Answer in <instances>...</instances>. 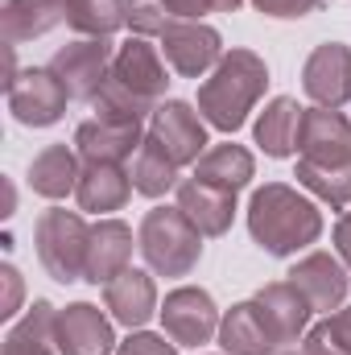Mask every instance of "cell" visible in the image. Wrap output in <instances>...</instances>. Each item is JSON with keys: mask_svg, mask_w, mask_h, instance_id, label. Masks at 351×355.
Listing matches in <instances>:
<instances>
[{"mask_svg": "<svg viewBox=\"0 0 351 355\" xmlns=\"http://www.w3.org/2000/svg\"><path fill=\"white\" fill-rule=\"evenodd\" d=\"M302 87L318 107H343L351 99V50L343 42H323L302 67Z\"/></svg>", "mask_w": 351, "mask_h": 355, "instance_id": "4fadbf2b", "label": "cell"}, {"mask_svg": "<svg viewBox=\"0 0 351 355\" xmlns=\"http://www.w3.org/2000/svg\"><path fill=\"white\" fill-rule=\"evenodd\" d=\"M257 8H261L264 17H281V21H289V17H306V12H314L323 0H252Z\"/></svg>", "mask_w": 351, "mask_h": 355, "instance_id": "836d02e7", "label": "cell"}, {"mask_svg": "<svg viewBox=\"0 0 351 355\" xmlns=\"http://www.w3.org/2000/svg\"><path fill=\"white\" fill-rule=\"evenodd\" d=\"M162 58L174 67L182 79H198L207 75L211 67H219L223 58V42L211 25H198V21H170L162 29Z\"/></svg>", "mask_w": 351, "mask_h": 355, "instance_id": "30bf717a", "label": "cell"}, {"mask_svg": "<svg viewBox=\"0 0 351 355\" xmlns=\"http://www.w3.org/2000/svg\"><path fill=\"white\" fill-rule=\"evenodd\" d=\"M335 248H339V261L351 268V211L339 219V227H335Z\"/></svg>", "mask_w": 351, "mask_h": 355, "instance_id": "d590c367", "label": "cell"}, {"mask_svg": "<svg viewBox=\"0 0 351 355\" xmlns=\"http://www.w3.org/2000/svg\"><path fill=\"white\" fill-rule=\"evenodd\" d=\"M240 4L244 0H166L170 17H178V21H198L207 12H236Z\"/></svg>", "mask_w": 351, "mask_h": 355, "instance_id": "1f68e13d", "label": "cell"}, {"mask_svg": "<svg viewBox=\"0 0 351 355\" xmlns=\"http://www.w3.org/2000/svg\"><path fill=\"white\" fill-rule=\"evenodd\" d=\"M54 306L50 302H33V310L8 331L4 355H54Z\"/></svg>", "mask_w": 351, "mask_h": 355, "instance_id": "484cf974", "label": "cell"}, {"mask_svg": "<svg viewBox=\"0 0 351 355\" xmlns=\"http://www.w3.org/2000/svg\"><path fill=\"white\" fill-rule=\"evenodd\" d=\"M128 257H132V232H128V223H120V219L95 223L91 227V244H87V272H83V281L108 285L112 277H120L128 268Z\"/></svg>", "mask_w": 351, "mask_h": 355, "instance_id": "d6986e66", "label": "cell"}, {"mask_svg": "<svg viewBox=\"0 0 351 355\" xmlns=\"http://www.w3.org/2000/svg\"><path fill=\"white\" fill-rule=\"evenodd\" d=\"M54 347L58 355H112V347L120 343L112 335V322L99 314V306L75 302L54 314Z\"/></svg>", "mask_w": 351, "mask_h": 355, "instance_id": "7c38bea8", "label": "cell"}, {"mask_svg": "<svg viewBox=\"0 0 351 355\" xmlns=\"http://www.w3.org/2000/svg\"><path fill=\"white\" fill-rule=\"evenodd\" d=\"M277 355H293V352H277Z\"/></svg>", "mask_w": 351, "mask_h": 355, "instance_id": "8d00e7d4", "label": "cell"}, {"mask_svg": "<svg viewBox=\"0 0 351 355\" xmlns=\"http://www.w3.org/2000/svg\"><path fill=\"white\" fill-rule=\"evenodd\" d=\"M170 8L166 0H132L128 4V29L132 37H162V29L170 25Z\"/></svg>", "mask_w": 351, "mask_h": 355, "instance_id": "4dcf8cb0", "label": "cell"}, {"mask_svg": "<svg viewBox=\"0 0 351 355\" xmlns=\"http://www.w3.org/2000/svg\"><path fill=\"white\" fill-rule=\"evenodd\" d=\"M145 145L141 124H112V120H87L75 132V149L83 162H112L124 166L128 157H137Z\"/></svg>", "mask_w": 351, "mask_h": 355, "instance_id": "2e32d148", "label": "cell"}, {"mask_svg": "<svg viewBox=\"0 0 351 355\" xmlns=\"http://www.w3.org/2000/svg\"><path fill=\"white\" fill-rule=\"evenodd\" d=\"M120 355H178L174 343H166V335H149V331H137L120 343Z\"/></svg>", "mask_w": 351, "mask_h": 355, "instance_id": "d6a6232c", "label": "cell"}, {"mask_svg": "<svg viewBox=\"0 0 351 355\" xmlns=\"http://www.w3.org/2000/svg\"><path fill=\"white\" fill-rule=\"evenodd\" d=\"M112 62H116L112 37H79V42L62 46L50 58V71L58 75V83L67 87L71 99H91L95 103L108 75H112Z\"/></svg>", "mask_w": 351, "mask_h": 355, "instance_id": "8992f818", "label": "cell"}, {"mask_svg": "<svg viewBox=\"0 0 351 355\" xmlns=\"http://www.w3.org/2000/svg\"><path fill=\"white\" fill-rule=\"evenodd\" d=\"M79 162L67 145H50L33 157L29 166V186L42 194V198H67L71 190H79Z\"/></svg>", "mask_w": 351, "mask_h": 355, "instance_id": "cb8c5ba5", "label": "cell"}, {"mask_svg": "<svg viewBox=\"0 0 351 355\" xmlns=\"http://www.w3.org/2000/svg\"><path fill=\"white\" fill-rule=\"evenodd\" d=\"M178 211L203 236H223L232 227V215H236V194L219 190V186H207L198 178H186V182H178Z\"/></svg>", "mask_w": 351, "mask_h": 355, "instance_id": "e0dca14e", "label": "cell"}, {"mask_svg": "<svg viewBox=\"0 0 351 355\" xmlns=\"http://www.w3.org/2000/svg\"><path fill=\"white\" fill-rule=\"evenodd\" d=\"M137 244H141L145 265L162 277H186L203 257V232L178 207H153L141 219Z\"/></svg>", "mask_w": 351, "mask_h": 355, "instance_id": "277c9868", "label": "cell"}, {"mask_svg": "<svg viewBox=\"0 0 351 355\" xmlns=\"http://www.w3.org/2000/svg\"><path fill=\"white\" fill-rule=\"evenodd\" d=\"M289 281L302 289V297L314 306V310H323V314H331V310H339V302L348 297V268L343 261H335L331 252H310L306 261H298V265L289 268Z\"/></svg>", "mask_w": 351, "mask_h": 355, "instance_id": "5bb4252c", "label": "cell"}, {"mask_svg": "<svg viewBox=\"0 0 351 355\" xmlns=\"http://www.w3.org/2000/svg\"><path fill=\"white\" fill-rule=\"evenodd\" d=\"M62 4H71V0H62Z\"/></svg>", "mask_w": 351, "mask_h": 355, "instance_id": "74e56055", "label": "cell"}, {"mask_svg": "<svg viewBox=\"0 0 351 355\" xmlns=\"http://www.w3.org/2000/svg\"><path fill=\"white\" fill-rule=\"evenodd\" d=\"M0 21H4V42L17 46V42L50 33L58 21H67V4L62 0H8Z\"/></svg>", "mask_w": 351, "mask_h": 355, "instance_id": "7402d4cb", "label": "cell"}, {"mask_svg": "<svg viewBox=\"0 0 351 355\" xmlns=\"http://www.w3.org/2000/svg\"><path fill=\"white\" fill-rule=\"evenodd\" d=\"M145 141H149L153 149H162L178 170H182V166H194V162L207 153V128H203V116H198L190 103H182V99H166V103H157Z\"/></svg>", "mask_w": 351, "mask_h": 355, "instance_id": "52a82bcc", "label": "cell"}, {"mask_svg": "<svg viewBox=\"0 0 351 355\" xmlns=\"http://www.w3.org/2000/svg\"><path fill=\"white\" fill-rule=\"evenodd\" d=\"M132 186H137V194H145V198H162V194H170L178 186V166L162 153V149H153L149 141L141 145V153L132 157Z\"/></svg>", "mask_w": 351, "mask_h": 355, "instance_id": "83f0119b", "label": "cell"}, {"mask_svg": "<svg viewBox=\"0 0 351 355\" xmlns=\"http://www.w3.org/2000/svg\"><path fill=\"white\" fill-rule=\"evenodd\" d=\"M298 149L314 166H351V120L339 107H302Z\"/></svg>", "mask_w": 351, "mask_h": 355, "instance_id": "9c48e42d", "label": "cell"}, {"mask_svg": "<svg viewBox=\"0 0 351 355\" xmlns=\"http://www.w3.org/2000/svg\"><path fill=\"white\" fill-rule=\"evenodd\" d=\"M248 232L268 257H293L323 236V211L285 182H264L248 202Z\"/></svg>", "mask_w": 351, "mask_h": 355, "instance_id": "7a4b0ae2", "label": "cell"}, {"mask_svg": "<svg viewBox=\"0 0 351 355\" xmlns=\"http://www.w3.org/2000/svg\"><path fill=\"white\" fill-rule=\"evenodd\" d=\"M132 174L124 166H112V162H87L83 174H79V207L91 211V215H103V211H120L132 194Z\"/></svg>", "mask_w": 351, "mask_h": 355, "instance_id": "ffe728a7", "label": "cell"}, {"mask_svg": "<svg viewBox=\"0 0 351 355\" xmlns=\"http://www.w3.org/2000/svg\"><path fill=\"white\" fill-rule=\"evenodd\" d=\"M264 87H268V67L252 50H232L219 58L211 79L198 87V116L219 132H236L244 128Z\"/></svg>", "mask_w": 351, "mask_h": 355, "instance_id": "3957f363", "label": "cell"}, {"mask_svg": "<svg viewBox=\"0 0 351 355\" xmlns=\"http://www.w3.org/2000/svg\"><path fill=\"white\" fill-rule=\"evenodd\" d=\"M298 182L318 194L323 202H331L335 211L351 207V166H314V162H298Z\"/></svg>", "mask_w": 351, "mask_h": 355, "instance_id": "f1b7e54d", "label": "cell"}, {"mask_svg": "<svg viewBox=\"0 0 351 355\" xmlns=\"http://www.w3.org/2000/svg\"><path fill=\"white\" fill-rule=\"evenodd\" d=\"M166 62L157 54V46H149V37H128L116 50L112 75L95 99V120H112V124H145V116L157 112L162 95H166Z\"/></svg>", "mask_w": 351, "mask_h": 355, "instance_id": "6da1fadb", "label": "cell"}, {"mask_svg": "<svg viewBox=\"0 0 351 355\" xmlns=\"http://www.w3.org/2000/svg\"><path fill=\"white\" fill-rule=\"evenodd\" d=\"M162 322H166V335L178 347H198V343H211V335H219V310L211 302L207 289H194V285H182L166 297L162 306Z\"/></svg>", "mask_w": 351, "mask_h": 355, "instance_id": "8fae6325", "label": "cell"}, {"mask_svg": "<svg viewBox=\"0 0 351 355\" xmlns=\"http://www.w3.org/2000/svg\"><path fill=\"white\" fill-rule=\"evenodd\" d=\"M103 306L112 310L116 322H124L128 331H137V327H145V322L153 318V310H157V289H153L149 272L124 268L120 277H112V281L103 285Z\"/></svg>", "mask_w": 351, "mask_h": 355, "instance_id": "ac0fdd59", "label": "cell"}, {"mask_svg": "<svg viewBox=\"0 0 351 355\" xmlns=\"http://www.w3.org/2000/svg\"><path fill=\"white\" fill-rule=\"evenodd\" d=\"M219 343H223L228 355H277V347H281V339H277L273 322L264 318L257 297L252 302H240V306H232L223 314Z\"/></svg>", "mask_w": 351, "mask_h": 355, "instance_id": "9a60e30c", "label": "cell"}, {"mask_svg": "<svg viewBox=\"0 0 351 355\" xmlns=\"http://www.w3.org/2000/svg\"><path fill=\"white\" fill-rule=\"evenodd\" d=\"M0 277H4V285H8L0 314H4V318H12V310H17V297H21V272H17L12 265H4V268H0Z\"/></svg>", "mask_w": 351, "mask_h": 355, "instance_id": "e575fe53", "label": "cell"}, {"mask_svg": "<svg viewBox=\"0 0 351 355\" xmlns=\"http://www.w3.org/2000/svg\"><path fill=\"white\" fill-rule=\"evenodd\" d=\"M67 25L83 37H112L120 25H128V4L124 0H71Z\"/></svg>", "mask_w": 351, "mask_h": 355, "instance_id": "4316f807", "label": "cell"}, {"mask_svg": "<svg viewBox=\"0 0 351 355\" xmlns=\"http://www.w3.org/2000/svg\"><path fill=\"white\" fill-rule=\"evenodd\" d=\"M252 153L244 145H215L207 149L198 162H194V178L207 182V186H219V190H244L252 182Z\"/></svg>", "mask_w": 351, "mask_h": 355, "instance_id": "603a6c76", "label": "cell"}, {"mask_svg": "<svg viewBox=\"0 0 351 355\" xmlns=\"http://www.w3.org/2000/svg\"><path fill=\"white\" fill-rule=\"evenodd\" d=\"M33 244H37V261L46 265V272L62 285L71 281H83L87 272V244H91V227L83 223L79 211H46L37 219V232H33Z\"/></svg>", "mask_w": 351, "mask_h": 355, "instance_id": "5b68a950", "label": "cell"}, {"mask_svg": "<svg viewBox=\"0 0 351 355\" xmlns=\"http://www.w3.org/2000/svg\"><path fill=\"white\" fill-rule=\"evenodd\" d=\"M67 87L58 83V75L50 71V67H33V71H25V75H17L12 83H8V112L21 120V124H29V128H50V124H58L62 120V112H67Z\"/></svg>", "mask_w": 351, "mask_h": 355, "instance_id": "ba28073f", "label": "cell"}, {"mask_svg": "<svg viewBox=\"0 0 351 355\" xmlns=\"http://www.w3.org/2000/svg\"><path fill=\"white\" fill-rule=\"evenodd\" d=\"M257 302H261L264 318L273 322V331H277L281 347H285V343H298V335L306 331V322H310V314H314V306L302 297V289H298L289 277H285V281L264 285L261 293H257Z\"/></svg>", "mask_w": 351, "mask_h": 355, "instance_id": "44dd1931", "label": "cell"}, {"mask_svg": "<svg viewBox=\"0 0 351 355\" xmlns=\"http://www.w3.org/2000/svg\"><path fill=\"white\" fill-rule=\"evenodd\" d=\"M302 355H351V306H343L339 314H327L306 335V352Z\"/></svg>", "mask_w": 351, "mask_h": 355, "instance_id": "f546056e", "label": "cell"}, {"mask_svg": "<svg viewBox=\"0 0 351 355\" xmlns=\"http://www.w3.org/2000/svg\"><path fill=\"white\" fill-rule=\"evenodd\" d=\"M298 124H302V107L289 95H277L257 120V145L268 157H289L298 149Z\"/></svg>", "mask_w": 351, "mask_h": 355, "instance_id": "d4e9b609", "label": "cell"}]
</instances>
